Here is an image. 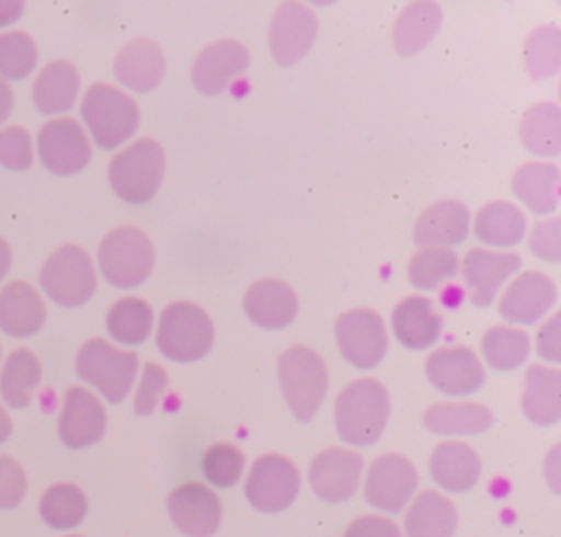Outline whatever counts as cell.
<instances>
[{
    "label": "cell",
    "instance_id": "6da1fadb",
    "mask_svg": "<svg viewBox=\"0 0 561 537\" xmlns=\"http://www.w3.org/2000/svg\"><path fill=\"white\" fill-rule=\"evenodd\" d=\"M388 412L390 399L381 381L373 377L355 379L342 388L333 405L337 436L348 445L368 447L381 436Z\"/></svg>",
    "mask_w": 561,
    "mask_h": 537
},
{
    "label": "cell",
    "instance_id": "7a4b0ae2",
    "mask_svg": "<svg viewBox=\"0 0 561 537\" xmlns=\"http://www.w3.org/2000/svg\"><path fill=\"white\" fill-rule=\"evenodd\" d=\"M280 395L296 421L307 423L327 395V366L309 346L294 344L276 362Z\"/></svg>",
    "mask_w": 561,
    "mask_h": 537
},
{
    "label": "cell",
    "instance_id": "3957f363",
    "mask_svg": "<svg viewBox=\"0 0 561 537\" xmlns=\"http://www.w3.org/2000/svg\"><path fill=\"white\" fill-rule=\"evenodd\" d=\"M213 340V322L202 307L178 300L162 309L158 320L156 346L167 359L180 364L195 362L210 351Z\"/></svg>",
    "mask_w": 561,
    "mask_h": 537
},
{
    "label": "cell",
    "instance_id": "277c9868",
    "mask_svg": "<svg viewBox=\"0 0 561 537\" xmlns=\"http://www.w3.org/2000/svg\"><path fill=\"white\" fill-rule=\"evenodd\" d=\"M81 118L101 149H114L136 132L138 105L123 90L94 83L81 99Z\"/></svg>",
    "mask_w": 561,
    "mask_h": 537
},
{
    "label": "cell",
    "instance_id": "5b68a950",
    "mask_svg": "<svg viewBox=\"0 0 561 537\" xmlns=\"http://www.w3.org/2000/svg\"><path fill=\"white\" fill-rule=\"evenodd\" d=\"M164 173V151L151 138H140L110 160L107 180L127 204H145L158 191Z\"/></svg>",
    "mask_w": 561,
    "mask_h": 537
},
{
    "label": "cell",
    "instance_id": "8992f818",
    "mask_svg": "<svg viewBox=\"0 0 561 537\" xmlns=\"http://www.w3.org/2000/svg\"><path fill=\"white\" fill-rule=\"evenodd\" d=\"M79 379L94 386L110 403H118L129 392L136 370L138 355L134 351H121L101 338L88 340L75 362Z\"/></svg>",
    "mask_w": 561,
    "mask_h": 537
},
{
    "label": "cell",
    "instance_id": "52a82bcc",
    "mask_svg": "<svg viewBox=\"0 0 561 537\" xmlns=\"http://www.w3.org/2000/svg\"><path fill=\"white\" fill-rule=\"evenodd\" d=\"M103 278L114 287L140 285L153 265V248L149 237L131 226L107 232L96 252Z\"/></svg>",
    "mask_w": 561,
    "mask_h": 537
},
{
    "label": "cell",
    "instance_id": "ba28073f",
    "mask_svg": "<svg viewBox=\"0 0 561 537\" xmlns=\"http://www.w3.org/2000/svg\"><path fill=\"white\" fill-rule=\"evenodd\" d=\"M39 285L46 296L61 307H79L94 294L96 274L85 250L79 245H61L55 250L39 272Z\"/></svg>",
    "mask_w": 561,
    "mask_h": 537
},
{
    "label": "cell",
    "instance_id": "9c48e42d",
    "mask_svg": "<svg viewBox=\"0 0 561 537\" xmlns=\"http://www.w3.org/2000/svg\"><path fill=\"white\" fill-rule=\"evenodd\" d=\"M300 489L298 467L278 454L259 456L245 478V500L261 513L287 509Z\"/></svg>",
    "mask_w": 561,
    "mask_h": 537
},
{
    "label": "cell",
    "instance_id": "30bf717a",
    "mask_svg": "<svg viewBox=\"0 0 561 537\" xmlns=\"http://www.w3.org/2000/svg\"><path fill=\"white\" fill-rule=\"evenodd\" d=\"M335 344L353 368L368 370L377 366L388 351L381 316L373 309L344 311L335 320Z\"/></svg>",
    "mask_w": 561,
    "mask_h": 537
},
{
    "label": "cell",
    "instance_id": "8fae6325",
    "mask_svg": "<svg viewBox=\"0 0 561 537\" xmlns=\"http://www.w3.org/2000/svg\"><path fill=\"white\" fill-rule=\"evenodd\" d=\"M416 489V469L401 454L377 456L364 478V500L383 513H401Z\"/></svg>",
    "mask_w": 561,
    "mask_h": 537
},
{
    "label": "cell",
    "instance_id": "7c38bea8",
    "mask_svg": "<svg viewBox=\"0 0 561 537\" xmlns=\"http://www.w3.org/2000/svg\"><path fill=\"white\" fill-rule=\"evenodd\" d=\"M37 156L55 175H72L90 160V142L72 118H53L37 132Z\"/></svg>",
    "mask_w": 561,
    "mask_h": 537
},
{
    "label": "cell",
    "instance_id": "4fadbf2b",
    "mask_svg": "<svg viewBox=\"0 0 561 537\" xmlns=\"http://www.w3.org/2000/svg\"><path fill=\"white\" fill-rule=\"evenodd\" d=\"M318 22L309 7L300 2H283L276 7L270 28L267 46L278 66H291L311 48Z\"/></svg>",
    "mask_w": 561,
    "mask_h": 537
},
{
    "label": "cell",
    "instance_id": "5bb4252c",
    "mask_svg": "<svg viewBox=\"0 0 561 537\" xmlns=\"http://www.w3.org/2000/svg\"><path fill=\"white\" fill-rule=\"evenodd\" d=\"M362 467L364 460L359 454L351 449L331 447L313 456V460L309 462L307 480L316 498H320L322 502L337 504L346 502L355 493Z\"/></svg>",
    "mask_w": 561,
    "mask_h": 537
},
{
    "label": "cell",
    "instance_id": "9a60e30c",
    "mask_svg": "<svg viewBox=\"0 0 561 537\" xmlns=\"http://www.w3.org/2000/svg\"><path fill=\"white\" fill-rule=\"evenodd\" d=\"M169 517L186 537H210L221 522V502L208 487L184 482L167 498Z\"/></svg>",
    "mask_w": 561,
    "mask_h": 537
},
{
    "label": "cell",
    "instance_id": "2e32d148",
    "mask_svg": "<svg viewBox=\"0 0 561 537\" xmlns=\"http://www.w3.org/2000/svg\"><path fill=\"white\" fill-rule=\"evenodd\" d=\"M425 377L438 392L447 397H465L482 386L484 370L471 349L443 346L427 355Z\"/></svg>",
    "mask_w": 561,
    "mask_h": 537
},
{
    "label": "cell",
    "instance_id": "e0dca14e",
    "mask_svg": "<svg viewBox=\"0 0 561 537\" xmlns=\"http://www.w3.org/2000/svg\"><path fill=\"white\" fill-rule=\"evenodd\" d=\"M250 53L241 42L219 39L208 44L193 61L191 81L193 88L206 96L219 94L228 83L248 70Z\"/></svg>",
    "mask_w": 561,
    "mask_h": 537
},
{
    "label": "cell",
    "instance_id": "ac0fdd59",
    "mask_svg": "<svg viewBox=\"0 0 561 537\" xmlns=\"http://www.w3.org/2000/svg\"><path fill=\"white\" fill-rule=\"evenodd\" d=\"M105 430V410L101 401L85 388L72 386L64 395L57 432L64 445L70 449H83L94 445Z\"/></svg>",
    "mask_w": 561,
    "mask_h": 537
},
{
    "label": "cell",
    "instance_id": "d6986e66",
    "mask_svg": "<svg viewBox=\"0 0 561 537\" xmlns=\"http://www.w3.org/2000/svg\"><path fill=\"white\" fill-rule=\"evenodd\" d=\"M519 270V256L515 252H491L484 248H471L462 259V278L469 292V300L476 307H486L495 298L504 278Z\"/></svg>",
    "mask_w": 561,
    "mask_h": 537
},
{
    "label": "cell",
    "instance_id": "ffe728a7",
    "mask_svg": "<svg viewBox=\"0 0 561 537\" xmlns=\"http://www.w3.org/2000/svg\"><path fill=\"white\" fill-rule=\"evenodd\" d=\"M557 289L541 272H526L517 276L502 294L497 313L515 324H533L554 305Z\"/></svg>",
    "mask_w": 561,
    "mask_h": 537
},
{
    "label": "cell",
    "instance_id": "44dd1931",
    "mask_svg": "<svg viewBox=\"0 0 561 537\" xmlns=\"http://www.w3.org/2000/svg\"><path fill=\"white\" fill-rule=\"evenodd\" d=\"M296 309V292L278 278L254 281L243 294V311L261 329L287 327L294 320Z\"/></svg>",
    "mask_w": 561,
    "mask_h": 537
},
{
    "label": "cell",
    "instance_id": "7402d4cb",
    "mask_svg": "<svg viewBox=\"0 0 561 537\" xmlns=\"http://www.w3.org/2000/svg\"><path fill=\"white\" fill-rule=\"evenodd\" d=\"M469 230V213L456 199H440L427 206L412 228V239L419 248H449L465 241Z\"/></svg>",
    "mask_w": 561,
    "mask_h": 537
},
{
    "label": "cell",
    "instance_id": "603a6c76",
    "mask_svg": "<svg viewBox=\"0 0 561 537\" xmlns=\"http://www.w3.org/2000/svg\"><path fill=\"white\" fill-rule=\"evenodd\" d=\"M390 324L401 346L410 351H423L438 340L443 318L432 309L430 298L408 296L392 309Z\"/></svg>",
    "mask_w": 561,
    "mask_h": 537
},
{
    "label": "cell",
    "instance_id": "cb8c5ba5",
    "mask_svg": "<svg viewBox=\"0 0 561 537\" xmlns=\"http://www.w3.org/2000/svg\"><path fill=\"white\" fill-rule=\"evenodd\" d=\"M114 77L134 92L153 90L164 77V57L156 42L140 37L123 46L114 59Z\"/></svg>",
    "mask_w": 561,
    "mask_h": 537
},
{
    "label": "cell",
    "instance_id": "d4e9b609",
    "mask_svg": "<svg viewBox=\"0 0 561 537\" xmlns=\"http://www.w3.org/2000/svg\"><path fill=\"white\" fill-rule=\"evenodd\" d=\"M430 476L443 491L465 493L480 478V458L467 443L445 441L430 454Z\"/></svg>",
    "mask_w": 561,
    "mask_h": 537
},
{
    "label": "cell",
    "instance_id": "484cf974",
    "mask_svg": "<svg viewBox=\"0 0 561 537\" xmlns=\"http://www.w3.org/2000/svg\"><path fill=\"white\" fill-rule=\"evenodd\" d=\"M522 414L535 425H554L561 419V373L539 364L528 366L522 390Z\"/></svg>",
    "mask_w": 561,
    "mask_h": 537
},
{
    "label": "cell",
    "instance_id": "4316f807",
    "mask_svg": "<svg viewBox=\"0 0 561 537\" xmlns=\"http://www.w3.org/2000/svg\"><path fill=\"white\" fill-rule=\"evenodd\" d=\"M46 316L39 294L22 283H9L0 292V329L13 338L33 335Z\"/></svg>",
    "mask_w": 561,
    "mask_h": 537
},
{
    "label": "cell",
    "instance_id": "83f0119b",
    "mask_svg": "<svg viewBox=\"0 0 561 537\" xmlns=\"http://www.w3.org/2000/svg\"><path fill=\"white\" fill-rule=\"evenodd\" d=\"M405 537H451L456 530V506L438 491H421L403 515Z\"/></svg>",
    "mask_w": 561,
    "mask_h": 537
},
{
    "label": "cell",
    "instance_id": "f1b7e54d",
    "mask_svg": "<svg viewBox=\"0 0 561 537\" xmlns=\"http://www.w3.org/2000/svg\"><path fill=\"white\" fill-rule=\"evenodd\" d=\"M511 188L530 213L550 215L557 210L559 169L550 162H526L515 171Z\"/></svg>",
    "mask_w": 561,
    "mask_h": 537
},
{
    "label": "cell",
    "instance_id": "f546056e",
    "mask_svg": "<svg viewBox=\"0 0 561 537\" xmlns=\"http://www.w3.org/2000/svg\"><path fill=\"white\" fill-rule=\"evenodd\" d=\"M440 26V9L430 0H416L403 7L392 28V44L399 57H412L430 44Z\"/></svg>",
    "mask_w": 561,
    "mask_h": 537
},
{
    "label": "cell",
    "instance_id": "4dcf8cb0",
    "mask_svg": "<svg viewBox=\"0 0 561 537\" xmlns=\"http://www.w3.org/2000/svg\"><path fill=\"white\" fill-rule=\"evenodd\" d=\"M79 92V72L70 61L48 64L33 83V103L42 114H59L72 107Z\"/></svg>",
    "mask_w": 561,
    "mask_h": 537
},
{
    "label": "cell",
    "instance_id": "1f68e13d",
    "mask_svg": "<svg viewBox=\"0 0 561 537\" xmlns=\"http://www.w3.org/2000/svg\"><path fill=\"white\" fill-rule=\"evenodd\" d=\"M421 423L432 434H482L491 427L493 414L482 403H436L423 412Z\"/></svg>",
    "mask_w": 561,
    "mask_h": 537
},
{
    "label": "cell",
    "instance_id": "d6a6232c",
    "mask_svg": "<svg viewBox=\"0 0 561 537\" xmlns=\"http://www.w3.org/2000/svg\"><path fill=\"white\" fill-rule=\"evenodd\" d=\"M526 219L522 210L508 202L495 199L484 204L473 219V235L478 241L495 248H511L522 241Z\"/></svg>",
    "mask_w": 561,
    "mask_h": 537
},
{
    "label": "cell",
    "instance_id": "836d02e7",
    "mask_svg": "<svg viewBox=\"0 0 561 537\" xmlns=\"http://www.w3.org/2000/svg\"><path fill=\"white\" fill-rule=\"evenodd\" d=\"M522 145L543 158H552L561 151V112L554 103L533 105L519 123Z\"/></svg>",
    "mask_w": 561,
    "mask_h": 537
},
{
    "label": "cell",
    "instance_id": "e575fe53",
    "mask_svg": "<svg viewBox=\"0 0 561 537\" xmlns=\"http://www.w3.org/2000/svg\"><path fill=\"white\" fill-rule=\"evenodd\" d=\"M39 377H42V368L37 357L26 349L13 351L4 359V366L0 373V395L4 403L11 408H24L31 401L39 384Z\"/></svg>",
    "mask_w": 561,
    "mask_h": 537
},
{
    "label": "cell",
    "instance_id": "d590c367",
    "mask_svg": "<svg viewBox=\"0 0 561 537\" xmlns=\"http://www.w3.org/2000/svg\"><path fill=\"white\" fill-rule=\"evenodd\" d=\"M151 320H153L151 307L140 298L129 296V298L116 300L110 307L107 318H105V327H107V333L116 342L127 344V346H136V344L147 340V335L151 331Z\"/></svg>",
    "mask_w": 561,
    "mask_h": 537
},
{
    "label": "cell",
    "instance_id": "8d00e7d4",
    "mask_svg": "<svg viewBox=\"0 0 561 537\" xmlns=\"http://www.w3.org/2000/svg\"><path fill=\"white\" fill-rule=\"evenodd\" d=\"M528 335L513 327H491L480 340V351L484 362L493 370H515L528 357Z\"/></svg>",
    "mask_w": 561,
    "mask_h": 537
},
{
    "label": "cell",
    "instance_id": "74e56055",
    "mask_svg": "<svg viewBox=\"0 0 561 537\" xmlns=\"http://www.w3.org/2000/svg\"><path fill=\"white\" fill-rule=\"evenodd\" d=\"M88 511V500L83 491L75 484L61 482L53 484L39 498V515L50 528H72L81 524Z\"/></svg>",
    "mask_w": 561,
    "mask_h": 537
},
{
    "label": "cell",
    "instance_id": "f35d334b",
    "mask_svg": "<svg viewBox=\"0 0 561 537\" xmlns=\"http://www.w3.org/2000/svg\"><path fill=\"white\" fill-rule=\"evenodd\" d=\"M456 272L458 256L451 248H419L408 263V281L416 289H436Z\"/></svg>",
    "mask_w": 561,
    "mask_h": 537
},
{
    "label": "cell",
    "instance_id": "ab89813d",
    "mask_svg": "<svg viewBox=\"0 0 561 537\" xmlns=\"http://www.w3.org/2000/svg\"><path fill=\"white\" fill-rule=\"evenodd\" d=\"M561 64V35L554 26L535 28L524 44V66L530 79H546Z\"/></svg>",
    "mask_w": 561,
    "mask_h": 537
},
{
    "label": "cell",
    "instance_id": "60d3db41",
    "mask_svg": "<svg viewBox=\"0 0 561 537\" xmlns=\"http://www.w3.org/2000/svg\"><path fill=\"white\" fill-rule=\"evenodd\" d=\"M37 61L35 44L26 33L13 31L0 35V77L9 81H20L31 75Z\"/></svg>",
    "mask_w": 561,
    "mask_h": 537
},
{
    "label": "cell",
    "instance_id": "b9f144b4",
    "mask_svg": "<svg viewBox=\"0 0 561 537\" xmlns=\"http://www.w3.org/2000/svg\"><path fill=\"white\" fill-rule=\"evenodd\" d=\"M243 462L245 460L239 447L230 443H217L204 452L202 471L213 487H232L241 478Z\"/></svg>",
    "mask_w": 561,
    "mask_h": 537
},
{
    "label": "cell",
    "instance_id": "7bdbcfd3",
    "mask_svg": "<svg viewBox=\"0 0 561 537\" xmlns=\"http://www.w3.org/2000/svg\"><path fill=\"white\" fill-rule=\"evenodd\" d=\"M167 384H169V377H167L164 368L153 362H147L142 368V375H140V384L136 388L134 412L138 416H149L158 408V403L167 390Z\"/></svg>",
    "mask_w": 561,
    "mask_h": 537
},
{
    "label": "cell",
    "instance_id": "ee69618b",
    "mask_svg": "<svg viewBox=\"0 0 561 537\" xmlns=\"http://www.w3.org/2000/svg\"><path fill=\"white\" fill-rule=\"evenodd\" d=\"M33 149L31 138L22 127L0 129V164L13 171H24L31 167Z\"/></svg>",
    "mask_w": 561,
    "mask_h": 537
},
{
    "label": "cell",
    "instance_id": "f6af8a7d",
    "mask_svg": "<svg viewBox=\"0 0 561 537\" xmlns=\"http://www.w3.org/2000/svg\"><path fill=\"white\" fill-rule=\"evenodd\" d=\"M530 252L548 263H559L561 259V219L552 217L548 221H537L528 239Z\"/></svg>",
    "mask_w": 561,
    "mask_h": 537
},
{
    "label": "cell",
    "instance_id": "bcb514c9",
    "mask_svg": "<svg viewBox=\"0 0 561 537\" xmlns=\"http://www.w3.org/2000/svg\"><path fill=\"white\" fill-rule=\"evenodd\" d=\"M26 491V476L22 467L9 458L0 456V509L15 506Z\"/></svg>",
    "mask_w": 561,
    "mask_h": 537
},
{
    "label": "cell",
    "instance_id": "7dc6e473",
    "mask_svg": "<svg viewBox=\"0 0 561 537\" xmlns=\"http://www.w3.org/2000/svg\"><path fill=\"white\" fill-rule=\"evenodd\" d=\"M344 537H401V530L386 515H362L346 526Z\"/></svg>",
    "mask_w": 561,
    "mask_h": 537
},
{
    "label": "cell",
    "instance_id": "c3c4849f",
    "mask_svg": "<svg viewBox=\"0 0 561 537\" xmlns=\"http://www.w3.org/2000/svg\"><path fill=\"white\" fill-rule=\"evenodd\" d=\"M561 313H554L543 322V327L537 333V355L546 362L557 364L561 359Z\"/></svg>",
    "mask_w": 561,
    "mask_h": 537
},
{
    "label": "cell",
    "instance_id": "681fc988",
    "mask_svg": "<svg viewBox=\"0 0 561 537\" xmlns=\"http://www.w3.org/2000/svg\"><path fill=\"white\" fill-rule=\"evenodd\" d=\"M22 13V2L15 0H0V26L15 22Z\"/></svg>",
    "mask_w": 561,
    "mask_h": 537
},
{
    "label": "cell",
    "instance_id": "f907efd6",
    "mask_svg": "<svg viewBox=\"0 0 561 537\" xmlns=\"http://www.w3.org/2000/svg\"><path fill=\"white\" fill-rule=\"evenodd\" d=\"M11 107H13V92L9 83L0 77V123L11 114Z\"/></svg>",
    "mask_w": 561,
    "mask_h": 537
},
{
    "label": "cell",
    "instance_id": "816d5d0a",
    "mask_svg": "<svg viewBox=\"0 0 561 537\" xmlns=\"http://www.w3.org/2000/svg\"><path fill=\"white\" fill-rule=\"evenodd\" d=\"M9 265H11V250H9V245L0 239V281H2V276L9 272Z\"/></svg>",
    "mask_w": 561,
    "mask_h": 537
},
{
    "label": "cell",
    "instance_id": "f5cc1de1",
    "mask_svg": "<svg viewBox=\"0 0 561 537\" xmlns=\"http://www.w3.org/2000/svg\"><path fill=\"white\" fill-rule=\"evenodd\" d=\"M11 434V421H9V414L4 412V408L0 405V443Z\"/></svg>",
    "mask_w": 561,
    "mask_h": 537
},
{
    "label": "cell",
    "instance_id": "db71d44e",
    "mask_svg": "<svg viewBox=\"0 0 561 537\" xmlns=\"http://www.w3.org/2000/svg\"><path fill=\"white\" fill-rule=\"evenodd\" d=\"M68 537H79V535H68Z\"/></svg>",
    "mask_w": 561,
    "mask_h": 537
}]
</instances>
